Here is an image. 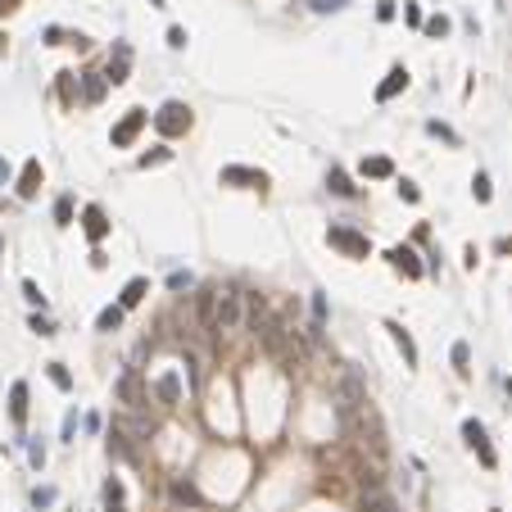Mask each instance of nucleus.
<instances>
[{"mask_svg": "<svg viewBox=\"0 0 512 512\" xmlns=\"http://www.w3.org/2000/svg\"><path fill=\"white\" fill-rule=\"evenodd\" d=\"M168 159V150H155V155H141V168H150V164H164Z\"/></svg>", "mask_w": 512, "mask_h": 512, "instance_id": "obj_34", "label": "nucleus"}, {"mask_svg": "<svg viewBox=\"0 0 512 512\" xmlns=\"http://www.w3.org/2000/svg\"><path fill=\"white\" fill-rule=\"evenodd\" d=\"M109 512H123V508H109Z\"/></svg>", "mask_w": 512, "mask_h": 512, "instance_id": "obj_39", "label": "nucleus"}, {"mask_svg": "<svg viewBox=\"0 0 512 512\" xmlns=\"http://www.w3.org/2000/svg\"><path fill=\"white\" fill-rule=\"evenodd\" d=\"M37 182H41V164L32 159V164L23 168V186H19V195H23V200H28V195H37Z\"/></svg>", "mask_w": 512, "mask_h": 512, "instance_id": "obj_17", "label": "nucleus"}, {"mask_svg": "<svg viewBox=\"0 0 512 512\" xmlns=\"http://www.w3.org/2000/svg\"><path fill=\"white\" fill-rule=\"evenodd\" d=\"M159 399H164V404H177V399H182V381H177V372L159 377Z\"/></svg>", "mask_w": 512, "mask_h": 512, "instance_id": "obj_14", "label": "nucleus"}, {"mask_svg": "<svg viewBox=\"0 0 512 512\" xmlns=\"http://www.w3.org/2000/svg\"><path fill=\"white\" fill-rule=\"evenodd\" d=\"M109 82H127V46H118V59L109 64Z\"/></svg>", "mask_w": 512, "mask_h": 512, "instance_id": "obj_20", "label": "nucleus"}, {"mask_svg": "<svg viewBox=\"0 0 512 512\" xmlns=\"http://www.w3.org/2000/svg\"><path fill=\"white\" fill-rule=\"evenodd\" d=\"M105 494H109V503L118 508V499H123V485H118V481H109V485H105Z\"/></svg>", "mask_w": 512, "mask_h": 512, "instance_id": "obj_35", "label": "nucleus"}, {"mask_svg": "<svg viewBox=\"0 0 512 512\" xmlns=\"http://www.w3.org/2000/svg\"><path fill=\"white\" fill-rule=\"evenodd\" d=\"M145 290H150V281H145V277H132V281H127V290H123V304H118V309H136V304L145 300Z\"/></svg>", "mask_w": 512, "mask_h": 512, "instance_id": "obj_10", "label": "nucleus"}, {"mask_svg": "<svg viewBox=\"0 0 512 512\" xmlns=\"http://www.w3.org/2000/svg\"><path fill=\"white\" fill-rule=\"evenodd\" d=\"M100 96H105V78H100V73H87V100L96 105Z\"/></svg>", "mask_w": 512, "mask_h": 512, "instance_id": "obj_22", "label": "nucleus"}, {"mask_svg": "<svg viewBox=\"0 0 512 512\" xmlns=\"http://www.w3.org/2000/svg\"><path fill=\"white\" fill-rule=\"evenodd\" d=\"M426 32H431V37H445V32H449V19H426Z\"/></svg>", "mask_w": 512, "mask_h": 512, "instance_id": "obj_29", "label": "nucleus"}, {"mask_svg": "<svg viewBox=\"0 0 512 512\" xmlns=\"http://www.w3.org/2000/svg\"><path fill=\"white\" fill-rule=\"evenodd\" d=\"M155 127H159L164 136H182L186 127H191V109H186L182 100H168V105L155 114Z\"/></svg>", "mask_w": 512, "mask_h": 512, "instance_id": "obj_2", "label": "nucleus"}, {"mask_svg": "<svg viewBox=\"0 0 512 512\" xmlns=\"http://www.w3.org/2000/svg\"><path fill=\"white\" fill-rule=\"evenodd\" d=\"M50 499H55V490H37V494H32V503H37V508H46Z\"/></svg>", "mask_w": 512, "mask_h": 512, "instance_id": "obj_38", "label": "nucleus"}, {"mask_svg": "<svg viewBox=\"0 0 512 512\" xmlns=\"http://www.w3.org/2000/svg\"><path fill=\"white\" fill-rule=\"evenodd\" d=\"M173 494H177L182 503H200V494H195V485H191V481H177V485H173Z\"/></svg>", "mask_w": 512, "mask_h": 512, "instance_id": "obj_25", "label": "nucleus"}, {"mask_svg": "<svg viewBox=\"0 0 512 512\" xmlns=\"http://www.w3.org/2000/svg\"><path fill=\"white\" fill-rule=\"evenodd\" d=\"M467 358H472V354H467V345L458 340V345H454V363H458V372H467Z\"/></svg>", "mask_w": 512, "mask_h": 512, "instance_id": "obj_30", "label": "nucleus"}, {"mask_svg": "<svg viewBox=\"0 0 512 512\" xmlns=\"http://www.w3.org/2000/svg\"><path fill=\"white\" fill-rule=\"evenodd\" d=\"M386 331H390V336H395V345L404 349V358H408V363H417V345H413V336H408V331L399 327V322H390Z\"/></svg>", "mask_w": 512, "mask_h": 512, "instance_id": "obj_13", "label": "nucleus"}, {"mask_svg": "<svg viewBox=\"0 0 512 512\" xmlns=\"http://www.w3.org/2000/svg\"><path fill=\"white\" fill-rule=\"evenodd\" d=\"M32 331H41V336H55V327H50L46 318H32Z\"/></svg>", "mask_w": 512, "mask_h": 512, "instance_id": "obj_37", "label": "nucleus"}, {"mask_svg": "<svg viewBox=\"0 0 512 512\" xmlns=\"http://www.w3.org/2000/svg\"><path fill=\"white\" fill-rule=\"evenodd\" d=\"M50 381H55L59 390H68L73 381H68V372H64V363H50Z\"/></svg>", "mask_w": 512, "mask_h": 512, "instance_id": "obj_27", "label": "nucleus"}, {"mask_svg": "<svg viewBox=\"0 0 512 512\" xmlns=\"http://www.w3.org/2000/svg\"><path fill=\"white\" fill-rule=\"evenodd\" d=\"M223 182H250V186H263L268 177L254 173V168H223Z\"/></svg>", "mask_w": 512, "mask_h": 512, "instance_id": "obj_15", "label": "nucleus"}, {"mask_svg": "<svg viewBox=\"0 0 512 512\" xmlns=\"http://www.w3.org/2000/svg\"><path fill=\"white\" fill-rule=\"evenodd\" d=\"M349 0H313V14H336V10H345Z\"/></svg>", "mask_w": 512, "mask_h": 512, "instance_id": "obj_26", "label": "nucleus"}, {"mask_svg": "<svg viewBox=\"0 0 512 512\" xmlns=\"http://www.w3.org/2000/svg\"><path fill=\"white\" fill-rule=\"evenodd\" d=\"M399 87H408V73H404V68H395V73H390V78L386 82H381V91H377V100H390V96H395V91Z\"/></svg>", "mask_w": 512, "mask_h": 512, "instance_id": "obj_16", "label": "nucleus"}, {"mask_svg": "<svg viewBox=\"0 0 512 512\" xmlns=\"http://www.w3.org/2000/svg\"><path fill=\"white\" fill-rule=\"evenodd\" d=\"M358 512H399V503L390 499L386 490H368V494H363V503H358Z\"/></svg>", "mask_w": 512, "mask_h": 512, "instance_id": "obj_9", "label": "nucleus"}, {"mask_svg": "<svg viewBox=\"0 0 512 512\" xmlns=\"http://www.w3.org/2000/svg\"><path fill=\"white\" fill-rule=\"evenodd\" d=\"M118 399H123V404H132V408H141V377H136V372H123V377H118Z\"/></svg>", "mask_w": 512, "mask_h": 512, "instance_id": "obj_8", "label": "nucleus"}, {"mask_svg": "<svg viewBox=\"0 0 512 512\" xmlns=\"http://www.w3.org/2000/svg\"><path fill=\"white\" fill-rule=\"evenodd\" d=\"M118 322H123V309H105V313H100V322H96V327H100V331H114Z\"/></svg>", "mask_w": 512, "mask_h": 512, "instance_id": "obj_24", "label": "nucleus"}, {"mask_svg": "<svg viewBox=\"0 0 512 512\" xmlns=\"http://www.w3.org/2000/svg\"><path fill=\"white\" fill-rule=\"evenodd\" d=\"M109 232V223H105V213H100L96 209V204H91V209H87V236H91V241H100V236H105Z\"/></svg>", "mask_w": 512, "mask_h": 512, "instance_id": "obj_18", "label": "nucleus"}, {"mask_svg": "<svg viewBox=\"0 0 512 512\" xmlns=\"http://www.w3.org/2000/svg\"><path fill=\"white\" fill-rule=\"evenodd\" d=\"M23 295H28L32 304H46V295H41V290H37V281H23Z\"/></svg>", "mask_w": 512, "mask_h": 512, "instance_id": "obj_31", "label": "nucleus"}, {"mask_svg": "<svg viewBox=\"0 0 512 512\" xmlns=\"http://www.w3.org/2000/svg\"><path fill=\"white\" fill-rule=\"evenodd\" d=\"M327 182H331V191H336V195H354V191H358V186H349V177L340 173V168H331V177H327Z\"/></svg>", "mask_w": 512, "mask_h": 512, "instance_id": "obj_21", "label": "nucleus"}, {"mask_svg": "<svg viewBox=\"0 0 512 512\" xmlns=\"http://www.w3.org/2000/svg\"><path fill=\"white\" fill-rule=\"evenodd\" d=\"M55 218H59V223H68V218H73V200H59L55 204Z\"/></svg>", "mask_w": 512, "mask_h": 512, "instance_id": "obj_32", "label": "nucleus"}, {"mask_svg": "<svg viewBox=\"0 0 512 512\" xmlns=\"http://www.w3.org/2000/svg\"><path fill=\"white\" fill-rule=\"evenodd\" d=\"M368 404V395H363V381H358V372L349 368L345 377H340V413H354V408Z\"/></svg>", "mask_w": 512, "mask_h": 512, "instance_id": "obj_3", "label": "nucleus"}, {"mask_svg": "<svg viewBox=\"0 0 512 512\" xmlns=\"http://www.w3.org/2000/svg\"><path fill=\"white\" fill-rule=\"evenodd\" d=\"M463 435H467V445L481 454V463L494 467V449H490V440H485V426L481 422H463Z\"/></svg>", "mask_w": 512, "mask_h": 512, "instance_id": "obj_5", "label": "nucleus"}, {"mask_svg": "<svg viewBox=\"0 0 512 512\" xmlns=\"http://www.w3.org/2000/svg\"><path fill=\"white\" fill-rule=\"evenodd\" d=\"M472 191H476V200H490V177H485V173H476Z\"/></svg>", "mask_w": 512, "mask_h": 512, "instance_id": "obj_28", "label": "nucleus"}, {"mask_svg": "<svg viewBox=\"0 0 512 512\" xmlns=\"http://www.w3.org/2000/svg\"><path fill=\"white\" fill-rule=\"evenodd\" d=\"M109 454H118V458H132V445H127V435L118 431V426L109 431Z\"/></svg>", "mask_w": 512, "mask_h": 512, "instance_id": "obj_19", "label": "nucleus"}, {"mask_svg": "<svg viewBox=\"0 0 512 512\" xmlns=\"http://www.w3.org/2000/svg\"><path fill=\"white\" fill-rule=\"evenodd\" d=\"M168 46L182 50V46H186V32H182V28H173V32H168Z\"/></svg>", "mask_w": 512, "mask_h": 512, "instance_id": "obj_33", "label": "nucleus"}, {"mask_svg": "<svg viewBox=\"0 0 512 512\" xmlns=\"http://www.w3.org/2000/svg\"><path fill=\"white\" fill-rule=\"evenodd\" d=\"M313 318H318V322L327 318V300H322V295H313Z\"/></svg>", "mask_w": 512, "mask_h": 512, "instance_id": "obj_36", "label": "nucleus"}, {"mask_svg": "<svg viewBox=\"0 0 512 512\" xmlns=\"http://www.w3.org/2000/svg\"><path fill=\"white\" fill-rule=\"evenodd\" d=\"M213 304H218V290L204 286L200 295H195V318H200V327H204V331H213Z\"/></svg>", "mask_w": 512, "mask_h": 512, "instance_id": "obj_7", "label": "nucleus"}, {"mask_svg": "<svg viewBox=\"0 0 512 512\" xmlns=\"http://www.w3.org/2000/svg\"><path fill=\"white\" fill-rule=\"evenodd\" d=\"M327 241H331V245H340L345 254H354V259H363V254H368V241H363L358 232H349V227H331Z\"/></svg>", "mask_w": 512, "mask_h": 512, "instance_id": "obj_4", "label": "nucleus"}, {"mask_svg": "<svg viewBox=\"0 0 512 512\" xmlns=\"http://www.w3.org/2000/svg\"><path fill=\"white\" fill-rule=\"evenodd\" d=\"M10 413H14V422L28 417V386L23 381H14V390H10Z\"/></svg>", "mask_w": 512, "mask_h": 512, "instance_id": "obj_12", "label": "nucleus"}, {"mask_svg": "<svg viewBox=\"0 0 512 512\" xmlns=\"http://www.w3.org/2000/svg\"><path fill=\"white\" fill-rule=\"evenodd\" d=\"M145 118H150V114H145V109H132V114H127L123 123L114 127V145H132V141H136V132H141V127H145Z\"/></svg>", "mask_w": 512, "mask_h": 512, "instance_id": "obj_6", "label": "nucleus"}, {"mask_svg": "<svg viewBox=\"0 0 512 512\" xmlns=\"http://www.w3.org/2000/svg\"><path fill=\"white\" fill-rule=\"evenodd\" d=\"M390 259H395V268L404 272V277H422V263H417L413 250H390Z\"/></svg>", "mask_w": 512, "mask_h": 512, "instance_id": "obj_11", "label": "nucleus"}, {"mask_svg": "<svg viewBox=\"0 0 512 512\" xmlns=\"http://www.w3.org/2000/svg\"><path fill=\"white\" fill-rule=\"evenodd\" d=\"M241 327V295L236 290H218V304H213V331H236Z\"/></svg>", "mask_w": 512, "mask_h": 512, "instance_id": "obj_1", "label": "nucleus"}, {"mask_svg": "<svg viewBox=\"0 0 512 512\" xmlns=\"http://www.w3.org/2000/svg\"><path fill=\"white\" fill-rule=\"evenodd\" d=\"M363 173H368V177H390L395 168H390V159H368V164H363Z\"/></svg>", "mask_w": 512, "mask_h": 512, "instance_id": "obj_23", "label": "nucleus"}]
</instances>
